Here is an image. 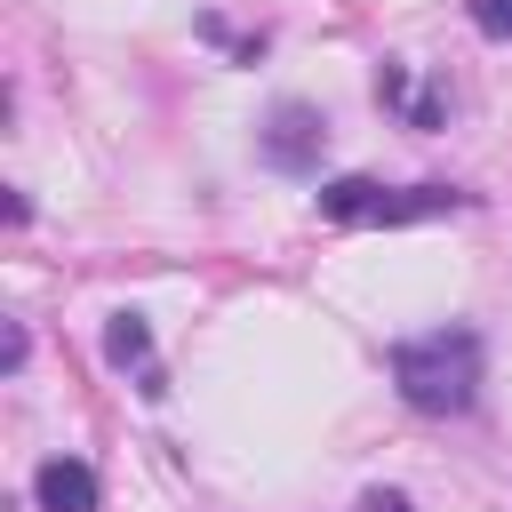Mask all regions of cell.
Returning a JSON list of instances; mask_svg holds the SVG:
<instances>
[{"label":"cell","mask_w":512,"mask_h":512,"mask_svg":"<svg viewBox=\"0 0 512 512\" xmlns=\"http://www.w3.org/2000/svg\"><path fill=\"white\" fill-rule=\"evenodd\" d=\"M392 368V392L416 408V416H472L480 384H488V344L480 328L448 320V328H424V336H400L384 352Z\"/></svg>","instance_id":"cell-1"},{"label":"cell","mask_w":512,"mask_h":512,"mask_svg":"<svg viewBox=\"0 0 512 512\" xmlns=\"http://www.w3.org/2000/svg\"><path fill=\"white\" fill-rule=\"evenodd\" d=\"M320 152H328V112L304 96H280L256 128V160L272 176H320Z\"/></svg>","instance_id":"cell-2"},{"label":"cell","mask_w":512,"mask_h":512,"mask_svg":"<svg viewBox=\"0 0 512 512\" xmlns=\"http://www.w3.org/2000/svg\"><path fill=\"white\" fill-rule=\"evenodd\" d=\"M32 504H40V512H96L104 488H96V472H88L80 456H48V464L32 472Z\"/></svg>","instance_id":"cell-3"},{"label":"cell","mask_w":512,"mask_h":512,"mask_svg":"<svg viewBox=\"0 0 512 512\" xmlns=\"http://www.w3.org/2000/svg\"><path fill=\"white\" fill-rule=\"evenodd\" d=\"M456 208H472V192H456V184H400V192H384L376 224H424V216H456Z\"/></svg>","instance_id":"cell-4"},{"label":"cell","mask_w":512,"mask_h":512,"mask_svg":"<svg viewBox=\"0 0 512 512\" xmlns=\"http://www.w3.org/2000/svg\"><path fill=\"white\" fill-rule=\"evenodd\" d=\"M376 208H384V184L376 176H328L320 184V216L328 224H376Z\"/></svg>","instance_id":"cell-5"},{"label":"cell","mask_w":512,"mask_h":512,"mask_svg":"<svg viewBox=\"0 0 512 512\" xmlns=\"http://www.w3.org/2000/svg\"><path fill=\"white\" fill-rule=\"evenodd\" d=\"M104 360H112V368H136V376L160 368V360H152V320H144V312H112V320H104Z\"/></svg>","instance_id":"cell-6"},{"label":"cell","mask_w":512,"mask_h":512,"mask_svg":"<svg viewBox=\"0 0 512 512\" xmlns=\"http://www.w3.org/2000/svg\"><path fill=\"white\" fill-rule=\"evenodd\" d=\"M376 104L408 120V104H416V88H408V64H384V72H376Z\"/></svg>","instance_id":"cell-7"},{"label":"cell","mask_w":512,"mask_h":512,"mask_svg":"<svg viewBox=\"0 0 512 512\" xmlns=\"http://www.w3.org/2000/svg\"><path fill=\"white\" fill-rule=\"evenodd\" d=\"M464 8H472V24L488 40H512V0H464Z\"/></svg>","instance_id":"cell-8"},{"label":"cell","mask_w":512,"mask_h":512,"mask_svg":"<svg viewBox=\"0 0 512 512\" xmlns=\"http://www.w3.org/2000/svg\"><path fill=\"white\" fill-rule=\"evenodd\" d=\"M448 120V96L440 88H416V104H408V128H440Z\"/></svg>","instance_id":"cell-9"},{"label":"cell","mask_w":512,"mask_h":512,"mask_svg":"<svg viewBox=\"0 0 512 512\" xmlns=\"http://www.w3.org/2000/svg\"><path fill=\"white\" fill-rule=\"evenodd\" d=\"M24 360H32V328H24V320H8V352H0V368H8V376H24Z\"/></svg>","instance_id":"cell-10"},{"label":"cell","mask_w":512,"mask_h":512,"mask_svg":"<svg viewBox=\"0 0 512 512\" xmlns=\"http://www.w3.org/2000/svg\"><path fill=\"white\" fill-rule=\"evenodd\" d=\"M360 512H416V504H408V488H368Z\"/></svg>","instance_id":"cell-11"}]
</instances>
